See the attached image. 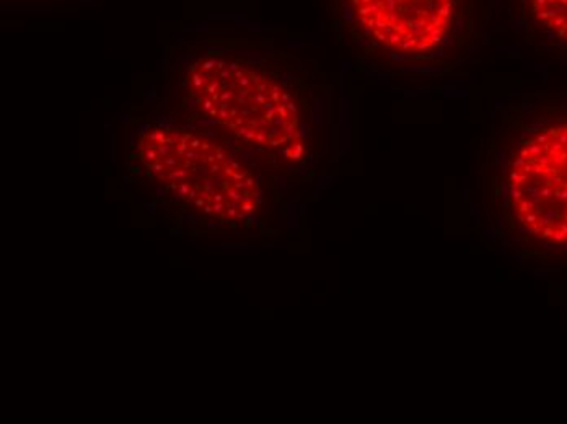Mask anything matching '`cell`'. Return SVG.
<instances>
[{
    "mask_svg": "<svg viewBox=\"0 0 567 424\" xmlns=\"http://www.w3.org/2000/svg\"><path fill=\"white\" fill-rule=\"evenodd\" d=\"M491 27H506L522 53L567 60V0H489Z\"/></svg>",
    "mask_w": 567,
    "mask_h": 424,
    "instance_id": "277c9868",
    "label": "cell"
},
{
    "mask_svg": "<svg viewBox=\"0 0 567 424\" xmlns=\"http://www.w3.org/2000/svg\"><path fill=\"white\" fill-rule=\"evenodd\" d=\"M189 89L214 123L250 146L287 162L306 157L309 124L297 93L278 75L244 61L206 58L193 65Z\"/></svg>",
    "mask_w": 567,
    "mask_h": 424,
    "instance_id": "3957f363",
    "label": "cell"
},
{
    "mask_svg": "<svg viewBox=\"0 0 567 424\" xmlns=\"http://www.w3.org/2000/svg\"><path fill=\"white\" fill-rule=\"evenodd\" d=\"M480 177L501 248L525 265L567 263V89L496 102L480 146Z\"/></svg>",
    "mask_w": 567,
    "mask_h": 424,
    "instance_id": "6da1fadb",
    "label": "cell"
},
{
    "mask_svg": "<svg viewBox=\"0 0 567 424\" xmlns=\"http://www.w3.org/2000/svg\"><path fill=\"white\" fill-rule=\"evenodd\" d=\"M340 10L370 64L398 81L451 77L489 30V0H340Z\"/></svg>",
    "mask_w": 567,
    "mask_h": 424,
    "instance_id": "7a4b0ae2",
    "label": "cell"
}]
</instances>
